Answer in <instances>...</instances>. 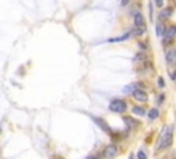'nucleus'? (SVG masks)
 Here are the masks:
<instances>
[{
  "instance_id": "obj_1",
  "label": "nucleus",
  "mask_w": 176,
  "mask_h": 159,
  "mask_svg": "<svg viewBox=\"0 0 176 159\" xmlns=\"http://www.w3.org/2000/svg\"><path fill=\"white\" fill-rule=\"evenodd\" d=\"M172 134H173L172 126H168L162 130V133L160 134V138H158V147H157L158 151L168 148L169 145L172 144Z\"/></svg>"
},
{
  "instance_id": "obj_2",
  "label": "nucleus",
  "mask_w": 176,
  "mask_h": 159,
  "mask_svg": "<svg viewBox=\"0 0 176 159\" xmlns=\"http://www.w3.org/2000/svg\"><path fill=\"white\" fill-rule=\"evenodd\" d=\"M127 102L125 100H121V99H113L110 103H109V108L110 111L116 114H122L127 111Z\"/></svg>"
},
{
  "instance_id": "obj_3",
  "label": "nucleus",
  "mask_w": 176,
  "mask_h": 159,
  "mask_svg": "<svg viewBox=\"0 0 176 159\" xmlns=\"http://www.w3.org/2000/svg\"><path fill=\"white\" fill-rule=\"evenodd\" d=\"M119 154V148H117V145L116 144H109L106 148L103 149V156L108 159H113L117 156Z\"/></svg>"
},
{
  "instance_id": "obj_4",
  "label": "nucleus",
  "mask_w": 176,
  "mask_h": 159,
  "mask_svg": "<svg viewBox=\"0 0 176 159\" xmlns=\"http://www.w3.org/2000/svg\"><path fill=\"white\" fill-rule=\"evenodd\" d=\"M164 45L165 44H169L171 41H173V39L176 37V26H169V28H166L165 33H164Z\"/></svg>"
},
{
  "instance_id": "obj_5",
  "label": "nucleus",
  "mask_w": 176,
  "mask_h": 159,
  "mask_svg": "<svg viewBox=\"0 0 176 159\" xmlns=\"http://www.w3.org/2000/svg\"><path fill=\"white\" fill-rule=\"evenodd\" d=\"M136 89H143V85L140 84V82H133V84H130V85H127V86H124L122 92L125 93V95H132Z\"/></svg>"
},
{
  "instance_id": "obj_6",
  "label": "nucleus",
  "mask_w": 176,
  "mask_h": 159,
  "mask_svg": "<svg viewBox=\"0 0 176 159\" xmlns=\"http://www.w3.org/2000/svg\"><path fill=\"white\" fill-rule=\"evenodd\" d=\"M132 95H133V97H135L138 102L146 103L149 100V95L146 93V91H143V89H136V91H135Z\"/></svg>"
},
{
  "instance_id": "obj_7",
  "label": "nucleus",
  "mask_w": 176,
  "mask_h": 159,
  "mask_svg": "<svg viewBox=\"0 0 176 159\" xmlns=\"http://www.w3.org/2000/svg\"><path fill=\"white\" fill-rule=\"evenodd\" d=\"M92 119H94V122L98 125V126L101 127L103 132H106V133H109V134H111V129H110V126H109L106 122H105L102 118H96V117H92Z\"/></svg>"
},
{
  "instance_id": "obj_8",
  "label": "nucleus",
  "mask_w": 176,
  "mask_h": 159,
  "mask_svg": "<svg viewBox=\"0 0 176 159\" xmlns=\"http://www.w3.org/2000/svg\"><path fill=\"white\" fill-rule=\"evenodd\" d=\"M165 59H166V63H168V64L176 63V50H175V48H172V50H168V51H166Z\"/></svg>"
},
{
  "instance_id": "obj_9",
  "label": "nucleus",
  "mask_w": 176,
  "mask_h": 159,
  "mask_svg": "<svg viewBox=\"0 0 176 159\" xmlns=\"http://www.w3.org/2000/svg\"><path fill=\"white\" fill-rule=\"evenodd\" d=\"M133 23H135L136 28H142V26H144V18L140 12H135V14H133Z\"/></svg>"
},
{
  "instance_id": "obj_10",
  "label": "nucleus",
  "mask_w": 176,
  "mask_h": 159,
  "mask_svg": "<svg viewBox=\"0 0 176 159\" xmlns=\"http://www.w3.org/2000/svg\"><path fill=\"white\" fill-rule=\"evenodd\" d=\"M172 12H173V8L172 7L164 8V10L160 12V19H161V21H165V19H168V18L172 15Z\"/></svg>"
},
{
  "instance_id": "obj_11",
  "label": "nucleus",
  "mask_w": 176,
  "mask_h": 159,
  "mask_svg": "<svg viewBox=\"0 0 176 159\" xmlns=\"http://www.w3.org/2000/svg\"><path fill=\"white\" fill-rule=\"evenodd\" d=\"M131 32L125 33V34H122L120 36V37H116V39H109V42H119V41H125V40H128L131 37Z\"/></svg>"
},
{
  "instance_id": "obj_12",
  "label": "nucleus",
  "mask_w": 176,
  "mask_h": 159,
  "mask_svg": "<svg viewBox=\"0 0 176 159\" xmlns=\"http://www.w3.org/2000/svg\"><path fill=\"white\" fill-rule=\"evenodd\" d=\"M155 30H157V36H160V37H164V33H165L166 28H165V25H164L162 22H158L157 26H155Z\"/></svg>"
},
{
  "instance_id": "obj_13",
  "label": "nucleus",
  "mask_w": 176,
  "mask_h": 159,
  "mask_svg": "<svg viewBox=\"0 0 176 159\" xmlns=\"http://www.w3.org/2000/svg\"><path fill=\"white\" fill-rule=\"evenodd\" d=\"M144 32H146V26H142V28H136L131 30V34H132V37L133 36H142Z\"/></svg>"
},
{
  "instance_id": "obj_14",
  "label": "nucleus",
  "mask_w": 176,
  "mask_h": 159,
  "mask_svg": "<svg viewBox=\"0 0 176 159\" xmlns=\"http://www.w3.org/2000/svg\"><path fill=\"white\" fill-rule=\"evenodd\" d=\"M132 113H135L136 115H144L146 114V110L140 106H133L132 107Z\"/></svg>"
},
{
  "instance_id": "obj_15",
  "label": "nucleus",
  "mask_w": 176,
  "mask_h": 159,
  "mask_svg": "<svg viewBox=\"0 0 176 159\" xmlns=\"http://www.w3.org/2000/svg\"><path fill=\"white\" fill-rule=\"evenodd\" d=\"M122 119H124V122H125V124H127V126H130V127L135 126V125L138 124L136 121L133 119V118H131V117H124V118H122Z\"/></svg>"
},
{
  "instance_id": "obj_16",
  "label": "nucleus",
  "mask_w": 176,
  "mask_h": 159,
  "mask_svg": "<svg viewBox=\"0 0 176 159\" xmlns=\"http://www.w3.org/2000/svg\"><path fill=\"white\" fill-rule=\"evenodd\" d=\"M149 118L150 119H155V118H158V115H160V113H158V110L157 108H151L150 111H149Z\"/></svg>"
},
{
  "instance_id": "obj_17",
  "label": "nucleus",
  "mask_w": 176,
  "mask_h": 159,
  "mask_svg": "<svg viewBox=\"0 0 176 159\" xmlns=\"http://www.w3.org/2000/svg\"><path fill=\"white\" fill-rule=\"evenodd\" d=\"M138 159H147V155H146V152L143 149H139L138 152Z\"/></svg>"
},
{
  "instance_id": "obj_18",
  "label": "nucleus",
  "mask_w": 176,
  "mask_h": 159,
  "mask_svg": "<svg viewBox=\"0 0 176 159\" xmlns=\"http://www.w3.org/2000/svg\"><path fill=\"white\" fill-rule=\"evenodd\" d=\"M133 59H135V60H146V55H144V53H142V52H140V53H136Z\"/></svg>"
},
{
  "instance_id": "obj_19",
  "label": "nucleus",
  "mask_w": 176,
  "mask_h": 159,
  "mask_svg": "<svg viewBox=\"0 0 176 159\" xmlns=\"http://www.w3.org/2000/svg\"><path fill=\"white\" fill-rule=\"evenodd\" d=\"M158 86H160V88H164V86H165V82H164V78H158Z\"/></svg>"
},
{
  "instance_id": "obj_20",
  "label": "nucleus",
  "mask_w": 176,
  "mask_h": 159,
  "mask_svg": "<svg viewBox=\"0 0 176 159\" xmlns=\"http://www.w3.org/2000/svg\"><path fill=\"white\" fill-rule=\"evenodd\" d=\"M164 99H165V95H160L157 99V103L158 104H162V103H164Z\"/></svg>"
},
{
  "instance_id": "obj_21",
  "label": "nucleus",
  "mask_w": 176,
  "mask_h": 159,
  "mask_svg": "<svg viewBox=\"0 0 176 159\" xmlns=\"http://www.w3.org/2000/svg\"><path fill=\"white\" fill-rule=\"evenodd\" d=\"M154 1L158 7H162V4H164V0H154Z\"/></svg>"
},
{
  "instance_id": "obj_22",
  "label": "nucleus",
  "mask_w": 176,
  "mask_h": 159,
  "mask_svg": "<svg viewBox=\"0 0 176 159\" xmlns=\"http://www.w3.org/2000/svg\"><path fill=\"white\" fill-rule=\"evenodd\" d=\"M139 47L142 48V50H146L147 47H146V44H142V42H139Z\"/></svg>"
},
{
  "instance_id": "obj_23",
  "label": "nucleus",
  "mask_w": 176,
  "mask_h": 159,
  "mask_svg": "<svg viewBox=\"0 0 176 159\" xmlns=\"http://www.w3.org/2000/svg\"><path fill=\"white\" fill-rule=\"evenodd\" d=\"M120 1H121L122 6H125V4H128V1H130V0H120Z\"/></svg>"
},
{
  "instance_id": "obj_24",
  "label": "nucleus",
  "mask_w": 176,
  "mask_h": 159,
  "mask_svg": "<svg viewBox=\"0 0 176 159\" xmlns=\"http://www.w3.org/2000/svg\"><path fill=\"white\" fill-rule=\"evenodd\" d=\"M85 159H96V156H92V155H90V156H87Z\"/></svg>"
}]
</instances>
